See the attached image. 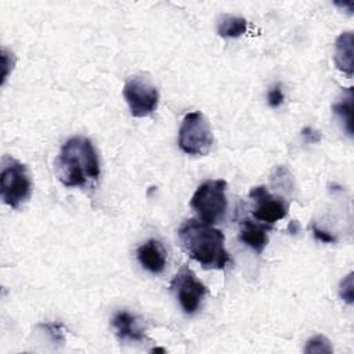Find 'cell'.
<instances>
[{
  "label": "cell",
  "mask_w": 354,
  "mask_h": 354,
  "mask_svg": "<svg viewBox=\"0 0 354 354\" xmlns=\"http://www.w3.org/2000/svg\"><path fill=\"white\" fill-rule=\"evenodd\" d=\"M178 239L188 256L206 270H224L231 263L224 245L225 236L212 224L185 220L178 228Z\"/></svg>",
  "instance_id": "obj_1"
},
{
  "label": "cell",
  "mask_w": 354,
  "mask_h": 354,
  "mask_svg": "<svg viewBox=\"0 0 354 354\" xmlns=\"http://www.w3.org/2000/svg\"><path fill=\"white\" fill-rule=\"evenodd\" d=\"M55 171L58 180L68 188L86 187L97 181L101 169L93 142L80 136L66 140L57 156Z\"/></svg>",
  "instance_id": "obj_2"
},
{
  "label": "cell",
  "mask_w": 354,
  "mask_h": 354,
  "mask_svg": "<svg viewBox=\"0 0 354 354\" xmlns=\"http://www.w3.org/2000/svg\"><path fill=\"white\" fill-rule=\"evenodd\" d=\"M32 194V180L26 166L10 155L1 158L0 195L10 207H19Z\"/></svg>",
  "instance_id": "obj_3"
},
{
  "label": "cell",
  "mask_w": 354,
  "mask_h": 354,
  "mask_svg": "<svg viewBox=\"0 0 354 354\" xmlns=\"http://www.w3.org/2000/svg\"><path fill=\"white\" fill-rule=\"evenodd\" d=\"M225 191L224 180H207L196 188L189 205L202 221L213 225L225 216L228 206Z\"/></svg>",
  "instance_id": "obj_4"
},
{
  "label": "cell",
  "mask_w": 354,
  "mask_h": 354,
  "mask_svg": "<svg viewBox=\"0 0 354 354\" xmlns=\"http://www.w3.org/2000/svg\"><path fill=\"white\" fill-rule=\"evenodd\" d=\"M213 144V133L205 115L199 111L183 118L178 130V147L188 155H206Z\"/></svg>",
  "instance_id": "obj_5"
},
{
  "label": "cell",
  "mask_w": 354,
  "mask_h": 354,
  "mask_svg": "<svg viewBox=\"0 0 354 354\" xmlns=\"http://www.w3.org/2000/svg\"><path fill=\"white\" fill-rule=\"evenodd\" d=\"M123 97L134 118L149 116L159 104L158 88L144 76H131L123 86Z\"/></svg>",
  "instance_id": "obj_6"
},
{
  "label": "cell",
  "mask_w": 354,
  "mask_h": 354,
  "mask_svg": "<svg viewBox=\"0 0 354 354\" xmlns=\"http://www.w3.org/2000/svg\"><path fill=\"white\" fill-rule=\"evenodd\" d=\"M171 289L187 315H192L199 310L202 300L207 293V288L196 278L195 272L187 264H184L174 275Z\"/></svg>",
  "instance_id": "obj_7"
},
{
  "label": "cell",
  "mask_w": 354,
  "mask_h": 354,
  "mask_svg": "<svg viewBox=\"0 0 354 354\" xmlns=\"http://www.w3.org/2000/svg\"><path fill=\"white\" fill-rule=\"evenodd\" d=\"M249 198L254 202L253 217L264 224H274L288 214V205L283 198L272 195L267 187L257 185L250 188Z\"/></svg>",
  "instance_id": "obj_8"
},
{
  "label": "cell",
  "mask_w": 354,
  "mask_h": 354,
  "mask_svg": "<svg viewBox=\"0 0 354 354\" xmlns=\"http://www.w3.org/2000/svg\"><path fill=\"white\" fill-rule=\"evenodd\" d=\"M137 259L151 274H160L166 268L167 253L158 239H148L137 249Z\"/></svg>",
  "instance_id": "obj_9"
},
{
  "label": "cell",
  "mask_w": 354,
  "mask_h": 354,
  "mask_svg": "<svg viewBox=\"0 0 354 354\" xmlns=\"http://www.w3.org/2000/svg\"><path fill=\"white\" fill-rule=\"evenodd\" d=\"M238 238L242 243L249 246L257 254H261L268 242L267 228L263 224L254 223L249 218L242 220Z\"/></svg>",
  "instance_id": "obj_10"
},
{
  "label": "cell",
  "mask_w": 354,
  "mask_h": 354,
  "mask_svg": "<svg viewBox=\"0 0 354 354\" xmlns=\"http://www.w3.org/2000/svg\"><path fill=\"white\" fill-rule=\"evenodd\" d=\"M353 43L354 36L351 30L342 32L335 40L333 61L339 71L346 73L348 77L353 75Z\"/></svg>",
  "instance_id": "obj_11"
},
{
  "label": "cell",
  "mask_w": 354,
  "mask_h": 354,
  "mask_svg": "<svg viewBox=\"0 0 354 354\" xmlns=\"http://www.w3.org/2000/svg\"><path fill=\"white\" fill-rule=\"evenodd\" d=\"M112 326L120 340L141 342L145 339L142 329L137 325V319L127 311H118L112 318Z\"/></svg>",
  "instance_id": "obj_12"
},
{
  "label": "cell",
  "mask_w": 354,
  "mask_h": 354,
  "mask_svg": "<svg viewBox=\"0 0 354 354\" xmlns=\"http://www.w3.org/2000/svg\"><path fill=\"white\" fill-rule=\"evenodd\" d=\"M248 30V21L242 17L223 14L217 21V35L224 39H236Z\"/></svg>",
  "instance_id": "obj_13"
},
{
  "label": "cell",
  "mask_w": 354,
  "mask_h": 354,
  "mask_svg": "<svg viewBox=\"0 0 354 354\" xmlns=\"http://www.w3.org/2000/svg\"><path fill=\"white\" fill-rule=\"evenodd\" d=\"M351 100H353L351 88H347V94L343 95V98H340L332 106L333 113L337 116V119L340 120L343 129L346 130V133L350 137L353 136V127H351V124H353L351 123Z\"/></svg>",
  "instance_id": "obj_14"
},
{
  "label": "cell",
  "mask_w": 354,
  "mask_h": 354,
  "mask_svg": "<svg viewBox=\"0 0 354 354\" xmlns=\"http://www.w3.org/2000/svg\"><path fill=\"white\" fill-rule=\"evenodd\" d=\"M304 353L306 354H330L333 353V347L330 344V342L322 336V335H315L313 337H310L306 343V347H304Z\"/></svg>",
  "instance_id": "obj_15"
},
{
  "label": "cell",
  "mask_w": 354,
  "mask_h": 354,
  "mask_svg": "<svg viewBox=\"0 0 354 354\" xmlns=\"http://www.w3.org/2000/svg\"><path fill=\"white\" fill-rule=\"evenodd\" d=\"M285 101V95L283 91L281 88V84H275L272 86L268 93H267V102L271 108H279Z\"/></svg>",
  "instance_id": "obj_16"
},
{
  "label": "cell",
  "mask_w": 354,
  "mask_h": 354,
  "mask_svg": "<svg viewBox=\"0 0 354 354\" xmlns=\"http://www.w3.org/2000/svg\"><path fill=\"white\" fill-rule=\"evenodd\" d=\"M340 297L351 304L353 303V272H350L342 282H340V289H339Z\"/></svg>",
  "instance_id": "obj_17"
},
{
  "label": "cell",
  "mask_w": 354,
  "mask_h": 354,
  "mask_svg": "<svg viewBox=\"0 0 354 354\" xmlns=\"http://www.w3.org/2000/svg\"><path fill=\"white\" fill-rule=\"evenodd\" d=\"M39 326L46 329L47 333L51 336V339L54 342H62L64 340V332H62V325L61 324L50 322V324H40Z\"/></svg>",
  "instance_id": "obj_18"
},
{
  "label": "cell",
  "mask_w": 354,
  "mask_h": 354,
  "mask_svg": "<svg viewBox=\"0 0 354 354\" xmlns=\"http://www.w3.org/2000/svg\"><path fill=\"white\" fill-rule=\"evenodd\" d=\"M311 230H313L314 238H315L317 241H321V242H324V243H333V242H336V238H335L332 234H329V232H326V231L318 228L315 224L311 225Z\"/></svg>",
  "instance_id": "obj_19"
},
{
  "label": "cell",
  "mask_w": 354,
  "mask_h": 354,
  "mask_svg": "<svg viewBox=\"0 0 354 354\" xmlns=\"http://www.w3.org/2000/svg\"><path fill=\"white\" fill-rule=\"evenodd\" d=\"M301 137L304 138L306 142H310V144H315V142H318L321 140L319 131L314 130L313 127H304L301 130Z\"/></svg>",
  "instance_id": "obj_20"
}]
</instances>
